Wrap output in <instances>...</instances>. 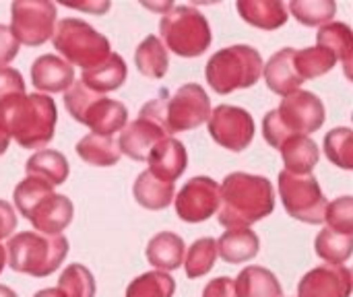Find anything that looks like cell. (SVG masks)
Segmentation results:
<instances>
[{
	"mask_svg": "<svg viewBox=\"0 0 353 297\" xmlns=\"http://www.w3.org/2000/svg\"><path fill=\"white\" fill-rule=\"evenodd\" d=\"M275 211V190L265 176L246 172L230 174L219 186L217 219L223 227H250Z\"/></svg>",
	"mask_w": 353,
	"mask_h": 297,
	"instance_id": "1",
	"label": "cell"
},
{
	"mask_svg": "<svg viewBox=\"0 0 353 297\" xmlns=\"http://www.w3.org/2000/svg\"><path fill=\"white\" fill-rule=\"evenodd\" d=\"M58 110L43 93H19L0 103V126L23 149H41L54 139Z\"/></svg>",
	"mask_w": 353,
	"mask_h": 297,
	"instance_id": "2",
	"label": "cell"
},
{
	"mask_svg": "<svg viewBox=\"0 0 353 297\" xmlns=\"http://www.w3.org/2000/svg\"><path fill=\"white\" fill-rule=\"evenodd\" d=\"M12 198L19 213L43 236H60L74 217L72 201L64 194H56L48 182L33 176L17 184Z\"/></svg>",
	"mask_w": 353,
	"mask_h": 297,
	"instance_id": "3",
	"label": "cell"
},
{
	"mask_svg": "<svg viewBox=\"0 0 353 297\" xmlns=\"http://www.w3.org/2000/svg\"><path fill=\"white\" fill-rule=\"evenodd\" d=\"M327 120L325 103L312 91H296L281 99L277 110H271L263 118V136L279 149L292 136H308Z\"/></svg>",
	"mask_w": 353,
	"mask_h": 297,
	"instance_id": "4",
	"label": "cell"
},
{
	"mask_svg": "<svg viewBox=\"0 0 353 297\" xmlns=\"http://www.w3.org/2000/svg\"><path fill=\"white\" fill-rule=\"evenodd\" d=\"M68 240L60 236H43L37 232H21L6 244V265L14 273L35 279L50 277L64 263Z\"/></svg>",
	"mask_w": 353,
	"mask_h": 297,
	"instance_id": "5",
	"label": "cell"
},
{
	"mask_svg": "<svg viewBox=\"0 0 353 297\" xmlns=\"http://www.w3.org/2000/svg\"><path fill=\"white\" fill-rule=\"evenodd\" d=\"M263 56L252 45H230L215 52L205 68V76L209 87L219 93L228 95L238 89H248L259 83L263 74Z\"/></svg>",
	"mask_w": 353,
	"mask_h": 297,
	"instance_id": "6",
	"label": "cell"
},
{
	"mask_svg": "<svg viewBox=\"0 0 353 297\" xmlns=\"http://www.w3.org/2000/svg\"><path fill=\"white\" fill-rule=\"evenodd\" d=\"M64 107L77 122L101 136H114V132L124 130L128 122V110L122 101L93 93L81 81H74L64 91Z\"/></svg>",
	"mask_w": 353,
	"mask_h": 297,
	"instance_id": "7",
	"label": "cell"
},
{
	"mask_svg": "<svg viewBox=\"0 0 353 297\" xmlns=\"http://www.w3.org/2000/svg\"><path fill=\"white\" fill-rule=\"evenodd\" d=\"M161 39L165 41V50L170 48L174 54L182 58H199L211 45V25L207 17L186 4L170 8L159 23ZM161 41V43H163Z\"/></svg>",
	"mask_w": 353,
	"mask_h": 297,
	"instance_id": "8",
	"label": "cell"
},
{
	"mask_svg": "<svg viewBox=\"0 0 353 297\" xmlns=\"http://www.w3.org/2000/svg\"><path fill=\"white\" fill-rule=\"evenodd\" d=\"M52 43L70 66L77 64L83 70L101 64L112 54L110 39L83 19H62L54 29Z\"/></svg>",
	"mask_w": 353,
	"mask_h": 297,
	"instance_id": "9",
	"label": "cell"
},
{
	"mask_svg": "<svg viewBox=\"0 0 353 297\" xmlns=\"http://www.w3.org/2000/svg\"><path fill=\"white\" fill-rule=\"evenodd\" d=\"M279 196L290 217L310 225L325 221V209L329 201L312 174L296 176L283 170L279 174Z\"/></svg>",
	"mask_w": 353,
	"mask_h": 297,
	"instance_id": "10",
	"label": "cell"
},
{
	"mask_svg": "<svg viewBox=\"0 0 353 297\" xmlns=\"http://www.w3.org/2000/svg\"><path fill=\"white\" fill-rule=\"evenodd\" d=\"M14 39L35 48L52 39L56 29V4L50 0H17L10 4V27Z\"/></svg>",
	"mask_w": 353,
	"mask_h": 297,
	"instance_id": "11",
	"label": "cell"
},
{
	"mask_svg": "<svg viewBox=\"0 0 353 297\" xmlns=\"http://www.w3.org/2000/svg\"><path fill=\"white\" fill-rule=\"evenodd\" d=\"M211 97L196 83L182 85L170 99L165 97L161 122L168 134L188 132L209 120Z\"/></svg>",
	"mask_w": 353,
	"mask_h": 297,
	"instance_id": "12",
	"label": "cell"
},
{
	"mask_svg": "<svg viewBox=\"0 0 353 297\" xmlns=\"http://www.w3.org/2000/svg\"><path fill=\"white\" fill-rule=\"evenodd\" d=\"M256 124L248 110L221 103L209 114V134L228 151L240 153L254 141Z\"/></svg>",
	"mask_w": 353,
	"mask_h": 297,
	"instance_id": "13",
	"label": "cell"
},
{
	"mask_svg": "<svg viewBox=\"0 0 353 297\" xmlns=\"http://www.w3.org/2000/svg\"><path fill=\"white\" fill-rule=\"evenodd\" d=\"M174 205L182 221L203 223L219 211V184L209 176H196L174 196Z\"/></svg>",
	"mask_w": 353,
	"mask_h": 297,
	"instance_id": "14",
	"label": "cell"
},
{
	"mask_svg": "<svg viewBox=\"0 0 353 297\" xmlns=\"http://www.w3.org/2000/svg\"><path fill=\"white\" fill-rule=\"evenodd\" d=\"M352 287V271L345 265H323L302 277L298 297H350Z\"/></svg>",
	"mask_w": 353,
	"mask_h": 297,
	"instance_id": "15",
	"label": "cell"
},
{
	"mask_svg": "<svg viewBox=\"0 0 353 297\" xmlns=\"http://www.w3.org/2000/svg\"><path fill=\"white\" fill-rule=\"evenodd\" d=\"M168 136V132L163 130V126L147 116H139L134 122H130L128 126H124L120 141H118V149L120 153L128 155L134 161H147L151 149L161 143Z\"/></svg>",
	"mask_w": 353,
	"mask_h": 297,
	"instance_id": "16",
	"label": "cell"
},
{
	"mask_svg": "<svg viewBox=\"0 0 353 297\" xmlns=\"http://www.w3.org/2000/svg\"><path fill=\"white\" fill-rule=\"evenodd\" d=\"M147 163H149L147 172L153 178L174 184L184 174V170L188 165V153H186V147L178 139L165 136L161 143H157L151 149Z\"/></svg>",
	"mask_w": 353,
	"mask_h": 297,
	"instance_id": "17",
	"label": "cell"
},
{
	"mask_svg": "<svg viewBox=\"0 0 353 297\" xmlns=\"http://www.w3.org/2000/svg\"><path fill=\"white\" fill-rule=\"evenodd\" d=\"M31 81L37 91L60 93L74 83V68L54 54H43L31 66Z\"/></svg>",
	"mask_w": 353,
	"mask_h": 297,
	"instance_id": "18",
	"label": "cell"
},
{
	"mask_svg": "<svg viewBox=\"0 0 353 297\" xmlns=\"http://www.w3.org/2000/svg\"><path fill=\"white\" fill-rule=\"evenodd\" d=\"M294 56H296L294 48H283V50L275 52L269 58V62L263 66V74H265L267 87L273 93L281 95V97H288V95L296 93L300 89V85L304 83L298 76V72H296Z\"/></svg>",
	"mask_w": 353,
	"mask_h": 297,
	"instance_id": "19",
	"label": "cell"
},
{
	"mask_svg": "<svg viewBox=\"0 0 353 297\" xmlns=\"http://www.w3.org/2000/svg\"><path fill=\"white\" fill-rule=\"evenodd\" d=\"M128 76V66L126 62L122 60L120 54H110L101 64L89 68V70H83L81 74V83L93 91V93H110V91H116L124 85Z\"/></svg>",
	"mask_w": 353,
	"mask_h": 297,
	"instance_id": "20",
	"label": "cell"
},
{
	"mask_svg": "<svg viewBox=\"0 0 353 297\" xmlns=\"http://www.w3.org/2000/svg\"><path fill=\"white\" fill-rule=\"evenodd\" d=\"M217 242V256H221L228 265H240L252 260L261 250L259 236L248 227H236L228 229Z\"/></svg>",
	"mask_w": 353,
	"mask_h": 297,
	"instance_id": "21",
	"label": "cell"
},
{
	"mask_svg": "<svg viewBox=\"0 0 353 297\" xmlns=\"http://www.w3.org/2000/svg\"><path fill=\"white\" fill-rule=\"evenodd\" d=\"M238 14L263 31H275L288 23V8L279 0H240L236 4Z\"/></svg>",
	"mask_w": 353,
	"mask_h": 297,
	"instance_id": "22",
	"label": "cell"
},
{
	"mask_svg": "<svg viewBox=\"0 0 353 297\" xmlns=\"http://www.w3.org/2000/svg\"><path fill=\"white\" fill-rule=\"evenodd\" d=\"M184 246H186L184 240L174 232L155 234L147 244V260L161 273L176 271L184 263V254H186Z\"/></svg>",
	"mask_w": 353,
	"mask_h": 297,
	"instance_id": "23",
	"label": "cell"
},
{
	"mask_svg": "<svg viewBox=\"0 0 353 297\" xmlns=\"http://www.w3.org/2000/svg\"><path fill=\"white\" fill-rule=\"evenodd\" d=\"M279 151L285 163V172L296 176L312 174V170L321 159L319 145L310 136H292L279 147Z\"/></svg>",
	"mask_w": 353,
	"mask_h": 297,
	"instance_id": "24",
	"label": "cell"
},
{
	"mask_svg": "<svg viewBox=\"0 0 353 297\" xmlns=\"http://www.w3.org/2000/svg\"><path fill=\"white\" fill-rule=\"evenodd\" d=\"M25 172L27 176L48 182L52 188L64 184L70 174L66 157L54 149H39L37 153H33L25 163Z\"/></svg>",
	"mask_w": 353,
	"mask_h": 297,
	"instance_id": "25",
	"label": "cell"
},
{
	"mask_svg": "<svg viewBox=\"0 0 353 297\" xmlns=\"http://www.w3.org/2000/svg\"><path fill=\"white\" fill-rule=\"evenodd\" d=\"M236 297H281L283 289L275 273L265 267H246L234 281Z\"/></svg>",
	"mask_w": 353,
	"mask_h": 297,
	"instance_id": "26",
	"label": "cell"
},
{
	"mask_svg": "<svg viewBox=\"0 0 353 297\" xmlns=\"http://www.w3.org/2000/svg\"><path fill=\"white\" fill-rule=\"evenodd\" d=\"M132 196H134V201L143 209H147V211H161V209H168L172 205V201L176 196V186L153 178L145 170L134 180Z\"/></svg>",
	"mask_w": 353,
	"mask_h": 297,
	"instance_id": "27",
	"label": "cell"
},
{
	"mask_svg": "<svg viewBox=\"0 0 353 297\" xmlns=\"http://www.w3.org/2000/svg\"><path fill=\"white\" fill-rule=\"evenodd\" d=\"M316 43L325 50H329L337 62L343 64L345 76L352 79V62H353V35L347 23H329L321 27L316 33Z\"/></svg>",
	"mask_w": 353,
	"mask_h": 297,
	"instance_id": "28",
	"label": "cell"
},
{
	"mask_svg": "<svg viewBox=\"0 0 353 297\" xmlns=\"http://www.w3.org/2000/svg\"><path fill=\"white\" fill-rule=\"evenodd\" d=\"M137 70L147 79H163L170 66V56L159 37L147 35L134 52Z\"/></svg>",
	"mask_w": 353,
	"mask_h": 297,
	"instance_id": "29",
	"label": "cell"
},
{
	"mask_svg": "<svg viewBox=\"0 0 353 297\" xmlns=\"http://www.w3.org/2000/svg\"><path fill=\"white\" fill-rule=\"evenodd\" d=\"M77 155L93 167H112L120 159V149L114 136L87 134L77 143Z\"/></svg>",
	"mask_w": 353,
	"mask_h": 297,
	"instance_id": "30",
	"label": "cell"
},
{
	"mask_svg": "<svg viewBox=\"0 0 353 297\" xmlns=\"http://www.w3.org/2000/svg\"><path fill=\"white\" fill-rule=\"evenodd\" d=\"M294 64H296V72L302 81H312V79L327 74L337 64V58L329 50L314 45V48L296 50Z\"/></svg>",
	"mask_w": 353,
	"mask_h": 297,
	"instance_id": "31",
	"label": "cell"
},
{
	"mask_svg": "<svg viewBox=\"0 0 353 297\" xmlns=\"http://www.w3.org/2000/svg\"><path fill=\"white\" fill-rule=\"evenodd\" d=\"M314 250H316L319 258H323L327 265H343L352 256L353 236L337 234V232L327 227L316 236Z\"/></svg>",
	"mask_w": 353,
	"mask_h": 297,
	"instance_id": "32",
	"label": "cell"
},
{
	"mask_svg": "<svg viewBox=\"0 0 353 297\" xmlns=\"http://www.w3.org/2000/svg\"><path fill=\"white\" fill-rule=\"evenodd\" d=\"M215 260H217V242L213 238H201L188 248L182 265L188 279H201L207 273H211Z\"/></svg>",
	"mask_w": 353,
	"mask_h": 297,
	"instance_id": "33",
	"label": "cell"
},
{
	"mask_svg": "<svg viewBox=\"0 0 353 297\" xmlns=\"http://www.w3.org/2000/svg\"><path fill=\"white\" fill-rule=\"evenodd\" d=\"M95 289L91 271L79 263L68 265L58 279V291L64 297H95Z\"/></svg>",
	"mask_w": 353,
	"mask_h": 297,
	"instance_id": "34",
	"label": "cell"
},
{
	"mask_svg": "<svg viewBox=\"0 0 353 297\" xmlns=\"http://www.w3.org/2000/svg\"><path fill=\"white\" fill-rule=\"evenodd\" d=\"M325 155L327 159L341 167V170H353V134L352 128L341 126V128H333L331 132H327L325 136Z\"/></svg>",
	"mask_w": 353,
	"mask_h": 297,
	"instance_id": "35",
	"label": "cell"
},
{
	"mask_svg": "<svg viewBox=\"0 0 353 297\" xmlns=\"http://www.w3.org/2000/svg\"><path fill=\"white\" fill-rule=\"evenodd\" d=\"M174 291L176 281L168 273L151 271L130 281L126 287V297H174Z\"/></svg>",
	"mask_w": 353,
	"mask_h": 297,
	"instance_id": "36",
	"label": "cell"
},
{
	"mask_svg": "<svg viewBox=\"0 0 353 297\" xmlns=\"http://www.w3.org/2000/svg\"><path fill=\"white\" fill-rule=\"evenodd\" d=\"M290 12L306 27H319L329 23L335 12L337 4L333 0H294L290 2Z\"/></svg>",
	"mask_w": 353,
	"mask_h": 297,
	"instance_id": "37",
	"label": "cell"
},
{
	"mask_svg": "<svg viewBox=\"0 0 353 297\" xmlns=\"http://www.w3.org/2000/svg\"><path fill=\"white\" fill-rule=\"evenodd\" d=\"M325 221L329 229L337 234L353 236V198L352 196H341L333 203L327 205L325 209Z\"/></svg>",
	"mask_w": 353,
	"mask_h": 297,
	"instance_id": "38",
	"label": "cell"
},
{
	"mask_svg": "<svg viewBox=\"0 0 353 297\" xmlns=\"http://www.w3.org/2000/svg\"><path fill=\"white\" fill-rule=\"evenodd\" d=\"M25 93V81L23 74L17 68H0V103L12 95Z\"/></svg>",
	"mask_w": 353,
	"mask_h": 297,
	"instance_id": "39",
	"label": "cell"
},
{
	"mask_svg": "<svg viewBox=\"0 0 353 297\" xmlns=\"http://www.w3.org/2000/svg\"><path fill=\"white\" fill-rule=\"evenodd\" d=\"M19 54V41L6 25H0V68H6Z\"/></svg>",
	"mask_w": 353,
	"mask_h": 297,
	"instance_id": "40",
	"label": "cell"
},
{
	"mask_svg": "<svg viewBox=\"0 0 353 297\" xmlns=\"http://www.w3.org/2000/svg\"><path fill=\"white\" fill-rule=\"evenodd\" d=\"M203 297H236L234 279H230V277H217V279L209 281L207 287L203 289Z\"/></svg>",
	"mask_w": 353,
	"mask_h": 297,
	"instance_id": "41",
	"label": "cell"
},
{
	"mask_svg": "<svg viewBox=\"0 0 353 297\" xmlns=\"http://www.w3.org/2000/svg\"><path fill=\"white\" fill-rule=\"evenodd\" d=\"M14 229H17L14 209L6 201H0V240L8 238Z\"/></svg>",
	"mask_w": 353,
	"mask_h": 297,
	"instance_id": "42",
	"label": "cell"
},
{
	"mask_svg": "<svg viewBox=\"0 0 353 297\" xmlns=\"http://www.w3.org/2000/svg\"><path fill=\"white\" fill-rule=\"evenodd\" d=\"M70 8H81V10H93L95 14H103L110 10V2H89V4H81V2H64Z\"/></svg>",
	"mask_w": 353,
	"mask_h": 297,
	"instance_id": "43",
	"label": "cell"
},
{
	"mask_svg": "<svg viewBox=\"0 0 353 297\" xmlns=\"http://www.w3.org/2000/svg\"><path fill=\"white\" fill-rule=\"evenodd\" d=\"M8 145H10V136H8V134L2 130V126H0V155H4V153H6Z\"/></svg>",
	"mask_w": 353,
	"mask_h": 297,
	"instance_id": "44",
	"label": "cell"
},
{
	"mask_svg": "<svg viewBox=\"0 0 353 297\" xmlns=\"http://www.w3.org/2000/svg\"><path fill=\"white\" fill-rule=\"evenodd\" d=\"M33 297H64L58 289H41V291H37Z\"/></svg>",
	"mask_w": 353,
	"mask_h": 297,
	"instance_id": "45",
	"label": "cell"
},
{
	"mask_svg": "<svg viewBox=\"0 0 353 297\" xmlns=\"http://www.w3.org/2000/svg\"><path fill=\"white\" fill-rule=\"evenodd\" d=\"M0 297H19L10 287H6V285H0Z\"/></svg>",
	"mask_w": 353,
	"mask_h": 297,
	"instance_id": "46",
	"label": "cell"
},
{
	"mask_svg": "<svg viewBox=\"0 0 353 297\" xmlns=\"http://www.w3.org/2000/svg\"><path fill=\"white\" fill-rule=\"evenodd\" d=\"M4 265H6V250H4V246L0 244V273L4 271Z\"/></svg>",
	"mask_w": 353,
	"mask_h": 297,
	"instance_id": "47",
	"label": "cell"
}]
</instances>
